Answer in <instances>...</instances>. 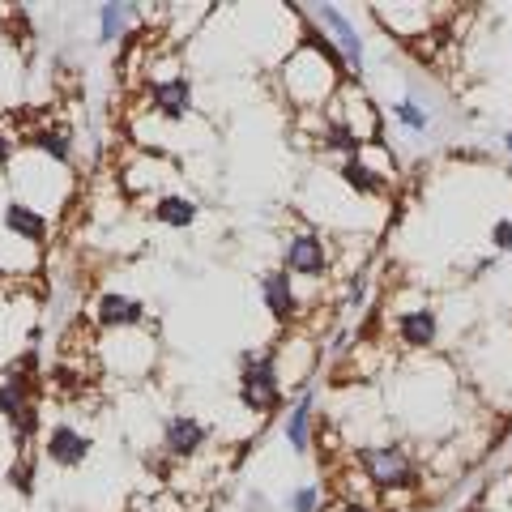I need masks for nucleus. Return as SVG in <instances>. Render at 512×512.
I'll use <instances>...</instances> for the list:
<instances>
[{"label": "nucleus", "instance_id": "obj_1", "mask_svg": "<svg viewBox=\"0 0 512 512\" xmlns=\"http://www.w3.org/2000/svg\"><path fill=\"white\" fill-rule=\"evenodd\" d=\"M239 402L256 419L286 406V380H282L278 350H248L244 355V363H239Z\"/></svg>", "mask_w": 512, "mask_h": 512}, {"label": "nucleus", "instance_id": "obj_10", "mask_svg": "<svg viewBox=\"0 0 512 512\" xmlns=\"http://www.w3.org/2000/svg\"><path fill=\"white\" fill-rule=\"evenodd\" d=\"M261 303H265V312L278 320V325H295L299 320V291H295V282L291 274L278 265V269H269V274L261 278Z\"/></svg>", "mask_w": 512, "mask_h": 512}, {"label": "nucleus", "instance_id": "obj_27", "mask_svg": "<svg viewBox=\"0 0 512 512\" xmlns=\"http://www.w3.org/2000/svg\"><path fill=\"white\" fill-rule=\"evenodd\" d=\"M504 154L512 158V128H508V133H504Z\"/></svg>", "mask_w": 512, "mask_h": 512}, {"label": "nucleus", "instance_id": "obj_13", "mask_svg": "<svg viewBox=\"0 0 512 512\" xmlns=\"http://www.w3.org/2000/svg\"><path fill=\"white\" fill-rule=\"evenodd\" d=\"M35 402H39L35 376H26V372H18V367H9V372L0 376V414L13 423L26 406H35Z\"/></svg>", "mask_w": 512, "mask_h": 512}, {"label": "nucleus", "instance_id": "obj_6", "mask_svg": "<svg viewBox=\"0 0 512 512\" xmlns=\"http://www.w3.org/2000/svg\"><path fill=\"white\" fill-rule=\"evenodd\" d=\"M94 325L103 333H133L146 325V303L124 291H99V299H94Z\"/></svg>", "mask_w": 512, "mask_h": 512}, {"label": "nucleus", "instance_id": "obj_21", "mask_svg": "<svg viewBox=\"0 0 512 512\" xmlns=\"http://www.w3.org/2000/svg\"><path fill=\"white\" fill-rule=\"evenodd\" d=\"M9 427H13V440H18V448H26L30 440H39V431H43V410H39V402L26 406Z\"/></svg>", "mask_w": 512, "mask_h": 512}, {"label": "nucleus", "instance_id": "obj_25", "mask_svg": "<svg viewBox=\"0 0 512 512\" xmlns=\"http://www.w3.org/2000/svg\"><path fill=\"white\" fill-rule=\"evenodd\" d=\"M13 163V137L0 128V167H9Z\"/></svg>", "mask_w": 512, "mask_h": 512}, {"label": "nucleus", "instance_id": "obj_22", "mask_svg": "<svg viewBox=\"0 0 512 512\" xmlns=\"http://www.w3.org/2000/svg\"><path fill=\"white\" fill-rule=\"evenodd\" d=\"M320 500H325V495H320V487L316 483H308V487H299L291 500H286V508L291 512H316L320 508Z\"/></svg>", "mask_w": 512, "mask_h": 512}, {"label": "nucleus", "instance_id": "obj_24", "mask_svg": "<svg viewBox=\"0 0 512 512\" xmlns=\"http://www.w3.org/2000/svg\"><path fill=\"white\" fill-rule=\"evenodd\" d=\"M491 244H495V252H512V218L491 222Z\"/></svg>", "mask_w": 512, "mask_h": 512}, {"label": "nucleus", "instance_id": "obj_9", "mask_svg": "<svg viewBox=\"0 0 512 512\" xmlns=\"http://www.w3.org/2000/svg\"><path fill=\"white\" fill-rule=\"evenodd\" d=\"M393 333L406 350H436L440 342V312L436 308H410V312H397L393 316Z\"/></svg>", "mask_w": 512, "mask_h": 512}, {"label": "nucleus", "instance_id": "obj_16", "mask_svg": "<svg viewBox=\"0 0 512 512\" xmlns=\"http://www.w3.org/2000/svg\"><path fill=\"white\" fill-rule=\"evenodd\" d=\"M150 214H154V222L158 227H171V231H184V227H192L197 222V201L192 197H184V192H163L154 205H150Z\"/></svg>", "mask_w": 512, "mask_h": 512}, {"label": "nucleus", "instance_id": "obj_4", "mask_svg": "<svg viewBox=\"0 0 512 512\" xmlns=\"http://www.w3.org/2000/svg\"><path fill=\"white\" fill-rule=\"evenodd\" d=\"M325 111H329V116H338V120L350 128V133L363 141V146H376L380 133H384L380 107L372 103V94H367L359 82H346V86L338 90V99H333Z\"/></svg>", "mask_w": 512, "mask_h": 512}, {"label": "nucleus", "instance_id": "obj_5", "mask_svg": "<svg viewBox=\"0 0 512 512\" xmlns=\"http://www.w3.org/2000/svg\"><path fill=\"white\" fill-rule=\"evenodd\" d=\"M308 13H312V22H316L320 30H325V35H329L333 43H338V52H342V60H346L350 77H363V69H367V52H363L359 26L350 22L338 5H312Z\"/></svg>", "mask_w": 512, "mask_h": 512}, {"label": "nucleus", "instance_id": "obj_7", "mask_svg": "<svg viewBox=\"0 0 512 512\" xmlns=\"http://www.w3.org/2000/svg\"><path fill=\"white\" fill-rule=\"evenodd\" d=\"M90 436L86 431H77L73 423H56L52 431L43 436V457L52 461V466L60 470H77V466H86V457H90Z\"/></svg>", "mask_w": 512, "mask_h": 512}, {"label": "nucleus", "instance_id": "obj_18", "mask_svg": "<svg viewBox=\"0 0 512 512\" xmlns=\"http://www.w3.org/2000/svg\"><path fill=\"white\" fill-rule=\"evenodd\" d=\"M137 5H103L99 9V43H120V39H128V30H133V18H137Z\"/></svg>", "mask_w": 512, "mask_h": 512}, {"label": "nucleus", "instance_id": "obj_8", "mask_svg": "<svg viewBox=\"0 0 512 512\" xmlns=\"http://www.w3.org/2000/svg\"><path fill=\"white\" fill-rule=\"evenodd\" d=\"M210 444V427L192 414H171L163 423V453L175 457V461H192L201 448Z\"/></svg>", "mask_w": 512, "mask_h": 512}, {"label": "nucleus", "instance_id": "obj_11", "mask_svg": "<svg viewBox=\"0 0 512 512\" xmlns=\"http://www.w3.org/2000/svg\"><path fill=\"white\" fill-rule=\"evenodd\" d=\"M150 107L167 124H180L192 111V82L188 77H158V82L150 86Z\"/></svg>", "mask_w": 512, "mask_h": 512}, {"label": "nucleus", "instance_id": "obj_19", "mask_svg": "<svg viewBox=\"0 0 512 512\" xmlns=\"http://www.w3.org/2000/svg\"><path fill=\"white\" fill-rule=\"evenodd\" d=\"M389 116H393L397 128H406V133H414V137H423L431 128V111L419 103V94H402V99H393Z\"/></svg>", "mask_w": 512, "mask_h": 512}, {"label": "nucleus", "instance_id": "obj_2", "mask_svg": "<svg viewBox=\"0 0 512 512\" xmlns=\"http://www.w3.org/2000/svg\"><path fill=\"white\" fill-rule=\"evenodd\" d=\"M355 466L376 491H419L423 487V466L414 461L410 448L402 444H363Z\"/></svg>", "mask_w": 512, "mask_h": 512}, {"label": "nucleus", "instance_id": "obj_3", "mask_svg": "<svg viewBox=\"0 0 512 512\" xmlns=\"http://www.w3.org/2000/svg\"><path fill=\"white\" fill-rule=\"evenodd\" d=\"M282 269L291 278H329L333 274V244L320 231H295L291 239L282 244Z\"/></svg>", "mask_w": 512, "mask_h": 512}, {"label": "nucleus", "instance_id": "obj_14", "mask_svg": "<svg viewBox=\"0 0 512 512\" xmlns=\"http://www.w3.org/2000/svg\"><path fill=\"white\" fill-rule=\"evenodd\" d=\"M312 419H316V393H299L291 414H286V427H282V436H286V444H291L295 453H308L312 448V431H316Z\"/></svg>", "mask_w": 512, "mask_h": 512}, {"label": "nucleus", "instance_id": "obj_12", "mask_svg": "<svg viewBox=\"0 0 512 512\" xmlns=\"http://www.w3.org/2000/svg\"><path fill=\"white\" fill-rule=\"evenodd\" d=\"M5 231L26 239V244H47V235H52V222H47L35 205L26 201H9L5 205Z\"/></svg>", "mask_w": 512, "mask_h": 512}, {"label": "nucleus", "instance_id": "obj_23", "mask_svg": "<svg viewBox=\"0 0 512 512\" xmlns=\"http://www.w3.org/2000/svg\"><path fill=\"white\" fill-rule=\"evenodd\" d=\"M367 291H372V282H367V274L350 278V286H346V308H350V312L363 308V303H367Z\"/></svg>", "mask_w": 512, "mask_h": 512}, {"label": "nucleus", "instance_id": "obj_15", "mask_svg": "<svg viewBox=\"0 0 512 512\" xmlns=\"http://www.w3.org/2000/svg\"><path fill=\"white\" fill-rule=\"evenodd\" d=\"M338 175H342V184L355 192V197H384V192H389V175L376 171L363 154L359 158H346V163L338 167Z\"/></svg>", "mask_w": 512, "mask_h": 512}, {"label": "nucleus", "instance_id": "obj_20", "mask_svg": "<svg viewBox=\"0 0 512 512\" xmlns=\"http://www.w3.org/2000/svg\"><path fill=\"white\" fill-rule=\"evenodd\" d=\"M35 474H39V461L30 457V453H22V457L9 466V487L18 491L22 500H30V495H35Z\"/></svg>", "mask_w": 512, "mask_h": 512}, {"label": "nucleus", "instance_id": "obj_26", "mask_svg": "<svg viewBox=\"0 0 512 512\" xmlns=\"http://www.w3.org/2000/svg\"><path fill=\"white\" fill-rule=\"evenodd\" d=\"M333 512H376V508L367 500H338V508H333Z\"/></svg>", "mask_w": 512, "mask_h": 512}, {"label": "nucleus", "instance_id": "obj_17", "mask_svg": "<svg viewBox=\"0 0 512 512\" xmlns=\"http://www.w3.org/2000/svg\"><path fill=\"white\" fill-rule=\"evenodd\" d=\"M26 141H30V146H35L43 158H52V163H60V167L73 163V137H69V128H60V124H39Z\"/></svg>", "mask_w": 512, "mask_h": 512}]
</instances>
